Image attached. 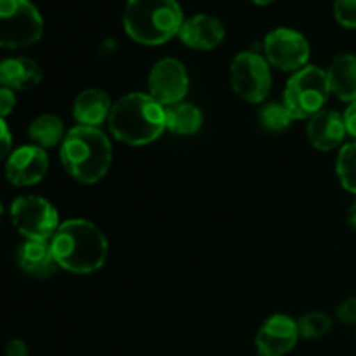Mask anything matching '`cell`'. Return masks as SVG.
Segmentation results:
<instances>
[{"mask_svg": "<svg viewBox=\"0 0 356 356\" xmlns=\"http://www.w3.org/2000/svg\"><path fill=\"white\" fill-rule=\"evenodd\" d=\"M49 243L58 266L70 273L89 275L106 263V236L87 219H68L59 225Z\"/></svg>", "mask_w": 356, "mask_h": 356, "instance_id": "obj_1", "label": "cell"}, {"mask_svg": "<svg viewBox=\"0 0 356 356\" xmlns=\"http://www.w3.org/2000/svg\"><path fill=\"white\" fill-rule=\"evenodd\" d=\"M108 127L113 138L125 145H149L167 129L165 108L149 94L131 92L113 103Z\"/></svg>", "mask_w": 356, "mask_h": 356, "instance_id": "obj_2", "label": "cell"}, {"mask_svg": "<svg viewBox=\"0 0 356 356\" xmlns=\"http://www.w3.org/2000/svg\"><path fill=\"white\" fill-rule=\"evenodd\" d=\"M59 159L63 169L76 183L96 184L110 170L113 152L110 139L103 131L76 125L66 132Z\"/></svg>", "mask_w": 356, "mask_h": 356, "instance_id": "obj_3", "label": "cell"}, {"mask_svg": "<svg viewBox=\"0 0 356 356\" xmlns=\"http://www.w3.org/2000/svg\"><path fill=\"white\" fill-rule=\"evenodd\" d=\"M183 23L177 0H127L125 3L124 28L138 44H165L179 35Z\"/></svg>", "mask_w": 356, "mask_h": 356, "instance_id": "obj_4", "label": "cell"}, {"mask_svg": "<svg viewBox=\"0 0 356 356\" xmlns=\"http://www.w3.org/2000/svg\"><path fill=\"white\" fill-rule=\"evenodd\" d=\"M330 94L325 70L305 66L289 79L284 90V104L294 120H305L323 110Z\"/></svg>", "mask_w": 356, "mask_h": 356, "instance_id": "obj_5", "label": "cell"}, {"mask_svg": "<svg viewBox=\"0 0 356 356\" xmlns=\"http://www.w3.org/2000/svg\"><path fill=\"white\" fill-rule=\"evenodd\" d=\"M42 33L44 19L30 0H0V47H30Z\"/></svg>", "mask_w": 356, "mask_h": 356, "instance_id": "obj_6", "label": "cell"}, {"mask_svg": "<svg viewBox=\"0 0 356 356\" xmlns=\"http://www.w3.org/2000/svg\"><path fill=\"white\" fill-rule=\"evenodd\" d=\"M271 68L266 58L257 52H240L229 66V83L240 99L259 104L270 96Z\"/></svg>", "mask_w": 356, "mask_h": 356, "instance_id": "obj_7", "label": "cell"}, {"mask_svg": "<svg viewBox=\"0 0 356 356\" xmlns=\"http://www.w3.org/2000/svg\"><path fill=\"white\" fill-rule=\"evenodd\" d=\"M10 218L26 240L49 242L59 228V216L54 205L37 195L17 197L10 205Z\"/></svg>", "mask_w": 356, "mask_h": 356, "instance_id": "obj_8", "label": "cell"}, {"mask_svg": "<svg viewBox=\"0 0 356 356\" xmlns=\"http://www.w3.org/2000/svg\"><path fill=\"white\" fill-rule=\"evenodd\" d=\"M266 61L282 72H299L309 59V44L306 37L291 28H277L264 38Z\"/></svg>", "mask_w": 356, "mask_h": 356, "instance_id": "obj_9", "label": "cell"}, {"mask_svg": "<svg viewBox=\"0 0 356 356\" xmlns=\"http://www.w3.org/2000/svg\"><path fill=\"white\" fill-rule=\"evenodd\" d=\"M148 87L149 96L159 101L163 108L181 103L190 89L186 68L174 58L160 59L149 73Z\"/></svg>", "mask_w": 356, "mask_h": 356, "instance_id": "obj_10", "label": "cell"}, {"mask_svg": "<svg viewBox=\"0 0 356 356\" xmlns=\"http://www.w3.org/2000/svg\"><path fill=\"white\" fill-rule=\"evenodd\" d=\"M299 337L298 322L278 313L270 316L257 330L256 351L259 356H285L294 350Z\"/></svg>", "mask_w": 356, "mask_h": 356, "instance_id": "obj_11", "label": "cell"}, {"mask_svg": "<svg viewBox=\"0 0 356 356\" xmlns=\"http://www.w3.org/2000/svg\"><path fill=\"white\" fill-rule=\"evenodd\" d=\"M49 169V156L44 148L26 145L14 149L6 163V176L14 186H33L40 183Z\"/></svg>", "mask_w": 356, "mask_h": 356, "instance_id": "obj_12", "label": "cell"}, {"mask_svg": "<svg viewBox=\"0 0 356 356\" xmlns=\"http://www.w3.org/2000/svg\"><path fill=\"white\" fill-rule=\"evenodd\" d=\"M179 40L195 51H211L225 40V26L218 17L197 14L184 19L179 30Z\"/></svg>", "mask_w": 356, "mask_h": 356, "instance_id": "obj_13", "label": "cell"}, {"mask_svg": "<svg viewBox=\"0 0 356 356\" xmlns=\"http://www.w3.org/2000/svg\"><path fill=\"white\" fill-rule=\"evenodd\" d=\"M308 141L318 152H330L337 148L346 138L344 117L334 110H322L315 117L309 118L306 127Z\"/></svg>", "mask_w": 356, "mask_h": 356, "instance_id": "obj_14", "label": "cell"}, {"mask_svg": "<svg viewBox=\"0 0 356 356\" xmlns=\"http://www.w3.org/2000/svg\"><path fill=\"white\" fill-rule=\"evenodd\" d=\"M17 264L24 273L31 275L40 280L54 277L58 271V263L52 256L51 243L38 242V240H26L17 250Z\"/></svg>", "mask_w": 356, "mask_h": 356, "instance_id": "obj_15", "label": "cell"}, {"mask_svg": "<svg viewBox=\"0 0 356 356\" xmlns=\"http://www.w3.org/2000/svg\"><path fill=\"white\" fill-rule=\"evenodd\" d=\"M113 108L110 96L101 89L82 90L73 103V117L83 127L99 129L101 124L108 122Z\"/></svg>", "mask_w": 356, "mask_h": 356, "instance_id": "obj_16", "label": "cell"}, {"mask_svg": "<svg viewBox=\"0 0 356 356\" xmlns=\"http://www.w3.org/2000/svg\"><path fill=\"white\" fill-rule=\"evenodd\" d=\"M42 82V68L30 58H9L0 63V86L10 90H30Z\"/></svg>", "mask_w": 356, "mask_h": 356, "instance_id": "obj_17", "label": "cell"}, {"mask_svg": "<svg viewBox=\"0 0 356 356\" xmlns=\"http://www.w3.org/2000/svg\"><path fill=\"white\" fill-rule=\"evenodd\" d=\"M330 92L336 94L341 101L353 103L356 101V56L350 52L337 54L330 61L327 70Z\"/></svg>", "mask_w": 356, "mask_h": 356, "instance_id": "obj_18", "label": "cell"}, {"mask_svg": "<svg viewBox=\"0 0 356 356\" xmlns=\"http://www.w3.org/2000/svg\"><path fill=\"white\" fill-rule=\"evenodd\" d=\"M165 125L172 134H197L204 125V115L198 106L181 101V103L165 108Z\"/></svg>", "mask_w": 356, "mask_h": 356, "instance_id": "obj_19", "label": "cell"}, {"mask_svg": "<svg viewBox=\"0 0 356 356\" xmlns=\"http://www.w3.org/2000/svg\"><path fill=\"white\" fill-rule=\"evenodd\" d=\"M28 136L40 148H52L65 139V124L56 115L44 113L31 122L28 127Z\"/></svg>", "mask_w": 356, "mask_h": 356, "instance_id": "obj_20", "label": "cell"}, {"mask_svg": "<svg viewBox=\"0 0 356 356\" xmlns=\"http://www.w3.org/2000/svg\"><path fill=\"white\" fill-rule=\"evenodd\" d=\"M337 177L346 191L356 195V143H348L341 148L336 163Z\"/></svg>", "mask_w": 356, "mask_h": 356, "instance_id": "obj_21", "label": "cell"}, {"mask_svg": "<svg viewBox=\"0 0 356 356\" xmlns=\"http://www.w3.org/2000/svg\"><path fill=\"white\" fill-rule=\"evenodd\" d=\"M298 327L299 334L305 339H322L332 330V318L323 312H312L299 318Z\"/></svg>", "mask_w": 356, "mask_h": 356, "instance_id": "obj_22", "label": "cell"}, {"mask_svg": "<svg viewBox=\"0 0 356 356\" xmlns=\"http://www.w3.org/2000/svg\"><path fill=\"white\" fill-rule=\"evenodd\" d=\"M259 120L261 124H263V127L270 129V131L273 132H280L285 131V129L292 124L294 118L291 117V113H289L287 106H285L284 103H271L261 108Z\"/></svg>", "mask_w": 356, "mask_h": 356, "instance_id": "obj_23", "label": "cell"}, {"mask_svg": "<svg viewBox=\"0 0 356 356\" xmlns=\"http://www.w3.org/2000/svg\"><path fill=\"white\" fill-rule=\"evenodd\" d=\"M334 14L344 28H356V0H336Z\"/></svg>", "mask_w": 356, "mask_h": 356, "instance_id": "obj_24", "label": "cell"}, {"mask_svg": "<svg viewBox=\"0 0 356 356\" xmlns=\"http://www.w3.org/2000/svg\"><path fill=\"white\" fill-rule=\"evenodd\" d=\"M337 318L348 325L356 323V298L346 299L337 306Z\"/></svg>", "mask_w": 356, "mask_h": 356, "instance_id": "obj_25", "label": "cell"}, {"mask_svg": "<svg viewBox=\"0 0 356 356\" xmlns=\"http://www.w3.org/2000/svg\"><path fill=\"white\" fill-rule=\"evenodd\" d=\"M14 106H16V96H14V90L0 86V118L7 117V115L14 110Z\"/></svg>", "mask_w": 356, "mask_h": 356, "instance_id": "obj_26", "label": "cell"}, {"mask_svg": "<svg viewBox=\"0 0 356 356\" xmlns=\"http://www.w3.org/2000/svg\"><path fill=\"white\" fill-rule=\"evenodd\" d=\"M10 146H13V136H10L6 120L0 118V160L9 155Z\"/></svg>", "mask_w": 356, "mask_h": 356, "instance_id": "obj_27", "label": "cell"}, {"mask_svg": "<svg viewBox=\"0 0 356 356\" xmlns=\"http://www.w3.org/2000/svg\"><path fill=\"white\" fill-rule=\"evenodd\" d=\"M344 125H346V132L355 139L356 143V101L350 103L348 110L344 111Z\"/></svg>", "mask_w": 356, "mask_h": 356, "instance_id": "obj_28", "label": "cell"}, {"mask_svg": "<svg viewBox=\"0 0 356 356\" xmlns=\"http://www.w3.org/2000/svg\"><path fill=\"white\" fill-rule=\"evenodd\" d=\"M7 356H28V346L23 339H10L6 346Z\"/></svg>", "mask_w": 356, "mask_h": 356, "instance_id": "obj_29", "label": "cell"}, {"mask_svg": "<svg viewBox=\"0 0 356 356\" xmlns=\"http://www.w3.org/2000/svg\"><path fill=\"white\" fill-rule=\"evenodd\" d=\"M348 222H350L351 228L356 229V200L353 202V205L350 207V211H348Z\"/></svg>", "mask_w": 356, "mask_h": 356, "instance_id": "obj_30", "label": "cell"}, {"mask_svg": "<svg viewBox=\"0 0 356 356\" xmlns=\"http://www.w3.org/2000/svg\"><path fill=\"white\" fill-rule=\"evenodd\" d=\"M254 3H257V6H268V3H271L273 0H252Z\"/></svg>", "mask_w": 356, "mask_h": 356, "instance_id": "obj_31", "label": "cell"}, {"mask_svg": "<svg viewBox=\"0 0 356 356\" xmlns=\"http://www.w3.org/2000/svg\"><path fill=\"white\" fill-rule=\"evenodd\" d=\"M2 216H3V207H2V202H0V221H2Z\"/></svg>", "mask_w": 356, "mask_h": 356, "instance_id": "obj_32", "label": "cell"}]
</instances>
